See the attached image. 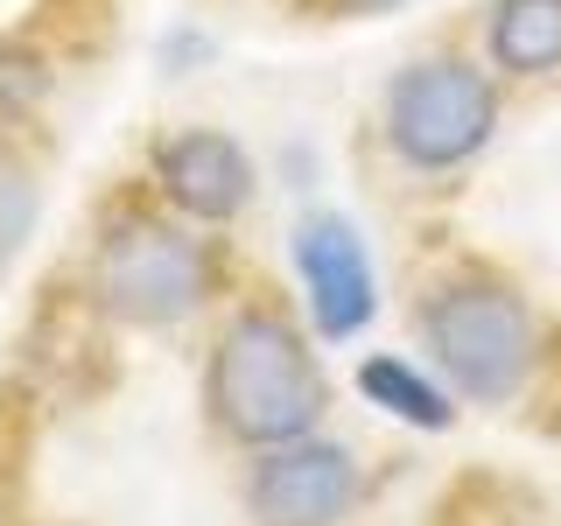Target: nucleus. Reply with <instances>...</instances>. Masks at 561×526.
<instances>
[{"label":"nucleus","mask_w":561,"mask_h":526,"mask_svg":"<svg viewBox=\"0 0 561 526\" xmlns=\"http://www.w3.org/2000/svg\"><path fill=\"white\" fill-rule=\"evenodd\" d=\"M204 408L232 443L245 449H274L295 435H316L330 414V379L316 365L309 338L288 323L280 309H239L225 323L218 351L204 373Z\"/></svg>","instance_id":"obj_1"},{"label":"nucleus","mask_w":561,"mask_h":526,"mask_svg":"<svg viewBox=\"0 0 561 526\" xmlns=\"http://www.w3.org/2000/svg\"><path fill=\"white\" fill-rule=\"evenodd\" d=\"M421 344L456 400L505 408L526 393L540 365V316L519 295V281L491 267H456L421 295Z\"/></svg>","instance_id":"obj_2"},{"label":"nucleus","mask_w":561,"mask_h":526,"mask_svg":"<svg viewBox=\"0 0 561 526\" xmlns=\"http://www.w3.org/2000/svg\"><path fill=\"white\" fill-rule=\"evenodd\" d=\"M386 148L414 175H456L470 169L499 134V78L470 64L463 49L414 57L386 84Z\"/></svg>","instance_id":"obj_3"},{"label":"nucleus","mask_w":561,"mask_h":526,"mask_svg":"<svg viewBox=\"0 0 561 526\" xmlns=\"http://www.w3.org/2000/svg\"><path fill=\"white\" fill-rule=\"evenodd\" d=\"M218 288V260L204 239H190L183 225L140 218L127 210L119 225H105L99 253H92V295L113 323L134 330H162L175 316L204 309V295Z\"/></svg>","instance_id":"obj_4"},{"label":"nucleus","mask_w":561,"mask_h":526,"mask_svg":"<svg viewBox=\"0 0 561 526\" xmlns=\"http://www.w3.org/2000/svg\"><path fill=\"white\" fill-rule=\"evenodd\" d=\"M358 505V456L344 443H274L245 478V513L253 526H344Z\"/></svg>","instance_id":"obj_5"},{"label":"nucleus","mask_w":561,"mask_h":526,"mask_svg":"<svg viewBox=\"0 0 561 526\" xmlns=\"http://www.w3.org/2000/svg\"><path fill=\"white\" fill-rule=\"evenodd\" d=\"M295 274H302V295H309V316L330 344L358 338L379 309V281H373V260H365V239L351 232L344 218H309L295 232Z\"/></svg>","instance_id":"obj_6"},{"label":"nucleus","mask_w":561,"mask_h":526,"mask_svg":"<svg viewBox=\"0 0 561 526\" xmlns=\"http://www.w3.org/2000/svg\"><path fill=\"white\" fill-rule=\"evenodd\" d=\"M154 183L162 197L183 210V218H204V225H225L239 218L245 197H253V162L232 134L218 127H183L154 148Z\"/></svg>","instance_id":"obj_7"},{"label":"nucleus","mask_w":561,"mask_h":526,"mask_svg":"<svg viewBox=\"0 0 561 526\" xmlns=\"http://www.w3.org/2000/svg\"><path fill=\"white\" fill-rule=\"evenodd\" d=\"M484 57L499 78H554L561 70V0H491Z\"/></svg>","instance_id":"obj_8"},{"label":"nucleus","mask_w":561,"mask_h":526,"mask_svg":"<svg viewBox=\"0 0 561 526\" xmlns=\"http://www.w3.org/2000/svg\"><path fill=\"white\" fill-rule=\"evenodd\" d=\"M358 393L373 400L379 414H393V421H408V428H428V435H443L449 421H456V408H449V393L435 386L421 365H408V358H365L358 365Z\"/></svg>","instance_id":"obj_9"},{"label":"nucleus","mask_w":561,"mask_h":526,"mask_svg":"<svg viewBox=\"0 0 561 526\" xmlns=\"http://www.w3.org/2000/svg\"><path fill=\"white\" fill-rule=\"evenodd\" d=\"M35 204H43L35 169L14 155V140L0 134V260H14V253H22V239L35 232Z\"/></svg>","instance_id":"obj_10"},{"label":"nucleus","mask_w":561,"mask_h":526,"mask_svg":"<svg viewBox=\"0 0 561 526\" xmlns=\"http://www.w3.org/2000/svg\"><path fill=\"white\" fill-rule=\"evenodd\" d=\"M323 14H393V8H408V0H316Z\"/></svg>","instance_id":"obj_11"},{"label":"nucleus","mask_w":561,"mask_h":526,"mask_svg":"<svg viewBox=\"0 0 561 526\" xmlns=\"http://www.w3.org/2000/svg\"><path fill=\"white\" fill-rule=\"evenodd\" d=\"M0 526H8V519H0Z\"/></svg>","instance_id":"obj_12"}]
</instances>
